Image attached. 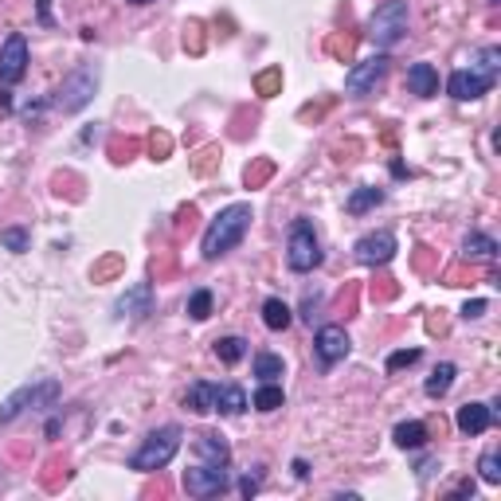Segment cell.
<instances>
[{
  "label": "cell",
  "instance_id": "1",
  "mask_svg": "<svg viewBox=\"0 0 501 501\" xmlns=\"http://www.w3.org/2000/svg\"><path fill=\"white\" fill-rule=\"evenodd\" d=\"M251 220H255V212L251 204H231V208H223L216 220L204 228V239H200V255H204L208 263H216L223 259L228 251H236L243 236L251 231Z\"/></svg>",
  "mask_w": 501,
  "mask_h": 501
},
{
  "label": "cell",
  "instance_id": "2",
  "mask_svg": "<svg viewBox=\"0 0 501 501\" xmlns=\"http://www.w3.org/2000/svg\"><path fill=\"white\" fill-rule=\"evenodd\" d=\"M180 439H185V431H180L177 423H168V428H157L153 435H145L142 446L130 454V471H137V474L165 471V466L177 458V451H180Z\"/></svg>",
  "mask_w": 501,
  "mask_h": 501
},
{
  "label": "cell",
  "instance_id": "3",
  "mask_svg": "<svg viewBox=\"0 0 501 501\" xmlns=\"http://www.w3.org/2000/svg\"><path fill=\"white\" fill-rule=\"evenodd\" d=\"M322 239H317L314 223L306 216H298L290 223V236H286V266H290L294 274H310L322 266Z\"/></svg>",
  "mask_w": 501,
  "mask_h": 501
},
{
  "label": "cell",
  "instance_id": "4",
  "mask_svg": "<svg viewBox=\"0 0 501 501\" xmlns=\"http://www.w3.org/2000/svg\"><path fill=\"white\" fill-rule=\"evenodd\" d=\"M403 36H408V0H384V4H376V13L368 20L372 44L380 51H388V48H396Z\"/></svg>",
  "mask_w": 501,
  "mask_h": 501
},
{
  "label": "cell",
  "instance_id": "5",
  "mask_svg": "<svg viewBox=\"0 0 501 501\" xmlns=\"http://www.w3.org/2000/svg\"><path fill=\"white\" fill-rule=\"evenodd\" d=\"M94 91H99V67H94V63H82V67H74L67 79H63V87L56 94V106L63 114H74L94 99Z\"/></svg>",
  "mask_w": 501,
  "mask_h": 501
},
{
  "label": "cell",
  "instance_id": "6",
  "mask_svg": "<svg viewBox=\"0 0 501 501\" xmlns=\"http://www.w3.org/2000/svg\"><path fill=\"white\" fill-rule=\"evenodd\" d=\"M56 396H59V384L56 380L24 384V388H16L13 396L0 403V423H13L16 415H24L28 408H48V403H56Z\"/></svg>",
  "mask_w": 501,
  "mask_h": 501
},
{
  "label": "cell",
  "instance_id": "7",
  "mask_svg": "<svg viewBox=\"0 0 501 501\" xmlns=\"http://www.w3.org/2000/svg\"><path fill=\"white\" fill-rule=\"evenodd\" d=\"M388 67H392V59L384 56V51L365 63H357V67L345 74V94L349 99H368V94H376V87L388 79Z\"/></svg>",
  "mask_w": 501,
  "mask_h": 501
},
{
  "label": "cell",
  "instance_id": "8",
  "mask_svg": "<svg viewBox=\"0 0 501 501\" xmlns=\"http://www.w3.org/2000/svg\"><path fill=\"white\" fill-rule=\"evenodd\" d=\"M228 486H231L228 466L200 462V466H192V471H185V489L192 497H220V494H228Z\"/></svg>",
  "mask_w": 501,
  "mask_h": 501
},
{
  "label": "cell",
  "instance_id": "9",
  "mask_svg": "<svg viewBox=\"0 0 501 501\" xmlns=\"http://www.w3.org/2000/svg\"><path fill=\"white\" fill-rule=\"evenodd\" d=\"M494 82L497 79H489V74H482L478 67H462L446 79V94H451L454 102H474V99H482V94L494 91Z\"/></svg>",
  "mask_w": 501,
  "mask_h": 501
},
{
  "label": "cell",
  "instance_id": "10",
  "mask_svg": "<svg viewBox=\"0 0 501 501\" xmlns=\"http://www.w3.org/2000/svg\"><path fill=\"white\" fill-rule=\"evenodd\" d=\"M28 74V39L13 31V36L4 39V48H0V82L4 87H16L20 79Z\"/></svg>",
  "mask_w": 501,
  "mask_h": 501
},
{
  "label": "cell",
  "instance_id": "11",
  "mask_svg": "<svg viewBox=\"0 0 501 501\" xmlns=\"http://www.w3.org/2000/svg\"><path fill=\"white\" fill-rule=\"evenodd\" d=\"M357 263H365V266H384V263H392L396 259V251H400V243L392 231H368V236H360L357 239Z\"/></svg>",
  "mask_w": 501,
  "mask_h": 501
},
{
  "label": "cell",
  "instance_id": "12",
  "mask_svg": "<svg viewBox=\"0 0 501 501\" xmlns=\"http://www.w3.org/2000/svg\"><path fill=\"white\" fill-rule=\"evenodd\" d=\"M349 349H353V341H349V333L341 325H322V329H317L314 353H317V360H322V368L341 365V360L349 357Z\"/></svg>",
  "mask_w": 501,
  "mask_h": 501
},
{
  "label": "cell",
  "instance_id": "13",
  "mask_svg": "<svg viewBox=\"0 0 501 501\" xmlns=\"http://www.w3.org/2000/svg\"><path fill=\"white\" fill-rule=\"evenodd\" d=\"M114 314L118 317H130V322H142V317L153 314V286L149 282H134L118 302H114Z\"/></svg>",
  "mask_w": 501,
  "mask_h": 501
},
{
  "label": "cell",
  "instance_id": "14",
  "mask_svg": "<svg viewBox=\"0 0 501 501\" xmlns=\"http://www.w3.org/2000/svg\"><path fill=\"white\" fill-rule=\"evenodd\" d=\"M494 419H497V411L489 408V403H478V400H471V403H462V408H458V431L462 435H486L489 428H494Z\"/></svg>",
  "mask_w": 501,
  "mask_h": 501
},
{
  "label": "cell",
  "instance_id": "15",
  "mask_svg": "<svg viewBox=\"0 0 501 501\" xmlns=\"http://www.w3.org/2000/svg\"><path fill=\"white\" fill-rule=\"evenodd\" d=\"M192 446H196V454L204 458L208 466H228V462H231V446H228V439H223V435H216V431H200L196 439H192Z\"/></svg>",
  "mask_w": 501,
  "mask_h": 501
},
{
  "label": "cell",
  "instance_id": "16",
  "mask_svg": "<svg viewBox=\"0 0 501 501\" xmlns=\"http://www.w3.org/2000/svg\"><path fill=\"white\" fill-rule=\"evenodd\" d=\"M216 396H220V384H212V380H192L188 392H185V408L196 411V415H208V411H216Z\"/></svg>",
  "mask_w": 501,
  "mask_h": 501
},
{
  "label": "cell",
  "instance_id": "17",
  "mask_svg": "<svg viewBox=\"0 0 501 501\" xmlns=\"http://www.w3.org/2000/svg\"><path fill=\"white\" fill-rule=\"evenodd\" d=\"M408 87H411V94H419V99H435V94H439V71H435L431 63H411Z\"/></svg>",
  "mask_w": 501,
  "mask_h": 501
},
{
  "label": "cell",
  "instance_id": "18",
  "mask_svg": "<svg viewBox=\"0 0 501 501\" xmlns=\"http://www.w3.org/2000/svg\"><path fill=\"white\" fill-rule=\"evenodd\" d=\"M294 322V310L282 302V298H266L263 302V325L271 329V333H282V329H290Z\"/></svg>",
  "mask_w": 501,
  "mask_h": 501
},
{
  "label": "cell",
  "instance_id": "19",
  "mask_svg": "<svg viewBox=\"0 0 501 501\" xmlns=\"http://www.w3.org/2000/svg\"><path fill=\"white\" fill-rule=\"evenodd\" d=\"M392 443H396L400 451H419V446L428 443V428H423L419 419L396 423V431H392Z\"/></svg>",
  "mask_w": 501,
  "mask_h": 501
},
{
  "label": "cell",
  "instance_id": "20",
  "mask_svg": "<svg viewBox=\"0 0 501 501\" xmlns=\"http://www.w3.org/2000/svg\"><path fill=\"white\" fill-rule=\"evenodd\" d=\"M454 376H458V368L451 365V360H443V365H439V368H435L431 376H428V384H423V392H428L431 400H443L446 392H451V384H454Z\"/></svg>",
  "mask_w": 501,
  "mask_h": 501
},
{
  "label": "cell",
  "instance_id": "21",
  "mask_svg": "<svg viewBox=\"0 0 501 501\" xmlns=\"http://www.w3.org/2000/svg\"><path fill=\"white\" fill-rule=\"evenodd\" d=\"M247 408V392L239 384H220V396H216V411L220 415H239Z\"/></svg>",
  "mask_w": 501,
  "mask_h": 501
},
{
  "label": "cell",
  "instance_id": "22",
  "mask_svg": "<svg viewBox=\"0 0 501 501\" xmlns=\"http://www.w3.org/2000/svg\"><path fill=\"white\" fill-rule=\"evenodd\" d=\"M462 255H466V259H494V255H497V239L486 236V231H471V236L462 239Z\"/></svg>",
  "mask_w": 501,
  "mask_h": 501
},
{
  "label": "cell",
  "instance_id": "23",
  "mask_svg": "<svg viewBox=\"0 0 501 501\" xmlns=\"http://www.w3.org/2000/svg\"><path fill=\"white\" fill-rule=\"evenodd\" d=\"M282 388H279V380H263L259 384V392H255V408H259V411H279L282 408Z\"/></svg>",
  "mask_w": 501,
  "mask_h": 501
},
{
  "label": "cell",
  "instance_id": "24",
  "mask_svg": "<svg viewBox=\"0 0 501 501\" xmlns=\"http://www.w3.org/2000/svg\"><path fill=\"white\" fill-rule=\"evenodd\" d=\"M376 204H384V188H357L353 196H349V212H353V216H365L368 208H376Z\"/></svg>",
  "mask_w": 501,
  "mask_h": 501
},
{
  "label": "cell",
  "instance_id": "25",
  "mask_svg": "<svg viewBox=\"0 0 501 501\" xmlns=\"http://www.w3.org/2000/svg\"><path fill=\"white\" fill-rule=\"evenodd\" d=\"M216 357L223 360V365H239V360L247 357V341L243 337H220L216 341Z\"/></svg>",
  "mask_w": 501,
  "mask_h": 501
},
{
  "label": "cell",
  "instance_id": "26",
  "mask_svg": "<svg viewBox=\"0 0 501 501\" xmlns=\"http://www.w3.org/2000/svg\"><path fill=\"white\" fill-rule=\"evenodd\" d=\"M282 372H286L282 357H274V353H259V357H255V376H259V380H279Z\"/></svg>",
  "mask_w": 501,
  "mask_h": 501
},
{
  "label": "cell",
  "instance_id": "27",
  "mask_svg": "<svg viewBox=\"0 0 501 501\" xmlns=\"http://www.w3.org/2000/svg\"><path fill=\"white\" fill-rule=\"evenodd\" d=\"M471 67H478L482 74H489V79H497V71H501V48H482L478 51V63H471Z\"/></svg>",
  "mask_w": 501,
  "mask_h": 501
},
{
  "label": "cell",
  "instance_id": "28",
  "mask_svg": "<svg viewBox=\"0 0 501 501\" xmlns=\"http://www.w3.org/2000/svg\"><path fill=\"white\" fill-rule=\"evenodd\" d=\"M0 243H4L13 255H24L31 247V236H28L24 228H4V231H0Z\"/></svg>",
  "mask_w": 501,
  "mask_h": 501
},
{
  "label": "cell",
  "instance_id": "29",
  "mask_svg": "<svg viewBox=\"0 0 501 501\" xmlns=\"http://www.w3.org/2000/svg\"><path fill=\"white\" fill-rule=\"evenodd\" d=\"M188 317H192V322H204V317H212V290H196L188 298Z\"/></svg>",
  "mask_w": 501,
  "mask_h": 501
},
{
  "label": "cell",
  "instance_id": "30",
  "mask_svg": "<svg viewBox=\"0 0 501 501\" xmlns=\"http://www.w3.org/2000/svg\"><path fill=\"white\" fill-rule=\"evenodd\" d=\"M478 471H482V482L497 486L501 482V458H497V451H486L482 462H478Z\"/></svg>",
  "mask_w": 501,
  "mask_h": 501
},
{
  "label": "cell",
  "instance_id": "31",
  "mask_svg": "<svg viewBox=\"0 0 501 501\" xmlns=\"http://www.w3.org/2000/svg\"><path fill=\"white\" fill-rule=\"evenodd\" d=\"M415 360H419V349H400V353L388 357V365H384V368H388V372H400V368H411Z\"/></svg>",
  "mask_w": 501,
  "mask_h": 501
},
{
  "label": "cell",
  "instance_id": "32",
  "mask_svg": "<svg viewBox=\"0 0 501 501\" xmlns=\"http://www.w3.org/2000/svg\"><path fill=\"white\" fill-rule=\"evenodd\" d=\"M259 486H263V466H255V474H243L239 489H243V497H255L259 494Z\"/></svg>",
  "mask_w": 501,
  "mask_h": 501
},
{
  "label": "cell",
  "instance_id": "33",
  "mask_svg": "<svg viewBox=\"0 0 501 501\" xmlns=\"http://www.w3.org/2000/svg\"><path fill=\"white\" fill-rule=\"evenodd\" d=\"M482 314H486V302H482V298H474V302L462 306V317H482Z\"/></svg>",
  "mask_w": 501,
  "mask_h": 501
},
{
  "label": "cell",
  "instance_id": "34",
  "mask_svg": "<svg viewBox=\"0 0 501 501\" xmlns=\"http://www.w3.org/2000/svg\"><path fill=\"white\" fill-rule=\"evenodd\" d=\"M274 87H279V71H271V74L259 79V91H274Z\"/></svg>",
  "mask_w": 501,
  "mask_h": 501
},
{
  "label": "cell",
  "instance_id": "35",
  "mask_svg": "<svg viewBox=\"0 0 501 501\" xmlns=\"http://www.w3.org/2000/svg\"><path fill=\"white\" fill-rule=\"evenodd\" d=\"M435 471H443V466H439V462H435V458H428V462H423V466H419V478H431Z\"/></svg>",
  "mask_w": 501,
  "mask_h": 501
},
{
  "label": "cell",
  "instance_id": "36",
  "mask_svg": "<svg viewBox=\"0 0 501 501\" xmlns=\"http://www.w3.org/2000/svg\"><path fill=\"white\" fill-rule=\"evenodd\" d=\"M454 494H458V497H474V482H471V478H466V482H462V486H458V489H454Z\"/></svg>",
  "mask_w": 501,
  "mask_h": 501
},
{
  "label": "cell",
  "instance_id": "37",
  "mask_svg": "<svg viewBox=\"0 0 501 501\" xmlns=\"http://www.w3.org/2000/svg\"><path fill=\"white\" fill-rule=\"evenodd\" d=\"M294 474H298V478H306V474H310V466H306V458H294Z\"/></svg>",
  "mask_w": 501,
  "mask_h": 501
},
{
  "label": "cell",
  "instance_id": "38",
  "mask_svg": "<svg viewBox=\"0 0 501 501\" xmlns=\"http://www.w3.org/2000/svg\"><path fill=\"white\" fill-rule=\"evenodd\" d=\"M130 4H149V0H130Z\"/></svg>",
  "mask_w": 501,
  "mask_h": 501
},
{
  "label": "cell",
  "instance_id": "39",
  "mask_svg": "<svg viewBox=\"0 0 501 501\" xmlns=\"http://www.w3.org/2000/svg\"><path fill=\"white\" fill-rule=\"evenodd\" d=\"M489 4H497V0H489Z\"/></svg>",
  "mask_w": 501,
  "mask_h": 501
}]
</instances>
